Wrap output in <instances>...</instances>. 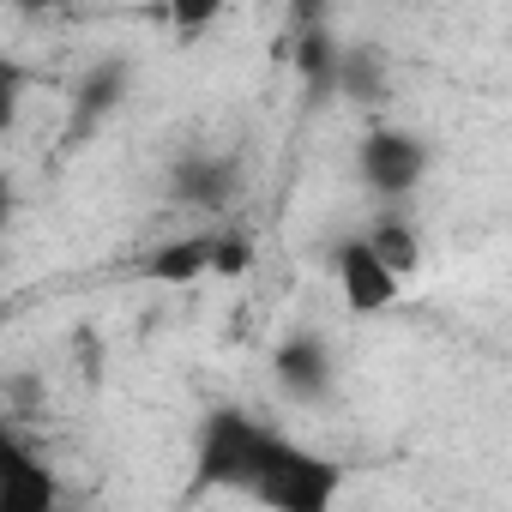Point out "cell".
Segmentation results:
<instances>
[{
  "label": "cell",
  "instance_id": "obj_4",
  "mask_svg": "<svg viewBox=\"0 0 512 512\" xmlns=\"http://www.w3.org/2000/svg\"><path fill=\"white\" fill-rule=\"evenodd\" d=\"M356 169H362V181L374 187V193H386V199H404L422 175H428V145L416 139V133H398V127H374L368 139H362V151H356Z\"/></svg>",
  "mask_w": 512,
  "mask_h": 512
},
{
  "label": "cell",
  "instance_id": "obj_7",
  "mask_svg": "<svg viewBox=\"0 0 512 512\" xmlns=\"http://www.w3.org/2000/svg\"><path fill=\"white\" fill-rule=\"evenodd\" d=\"M278 380H284V392H290V398H320V392H326V380H332L320 338H290V344L278 350Z\"/></svg>",
  "mask_w": 512,
  "mask_h": 512
},
{
  "label": "cell",
  "instance_id": "obj_9",
  "mask_svg": "<svg viewBox=\"0 0 512 512\" xmlns=\"http://www.w3.org/2000/svg\"><path fill=\"white\" fill-rule=\"evenodd\" d=\"M217 13H223V0H163V19H169L181 37L211 31V25H217Z\"/></svg>",
  "mask_w": 512,
  "mask_h": 512
},
{
  "label": "cell",
  "instance_id": "obj_6",
  "mask_svg": "<svg viewBox=\"0 0 512 512\" xmlns=\"http://www.w3.org/2000/svg\"><path fill=\"white\" fill-rule=\"evenodd\" d=\"M205 272H217V229L211 235H181V241L151 253V278H163V284H187V278H205Z\"/></svg>",
  "mask_w": 512,
  "mask_h": 512
},
{
  "label": "cell",
  "instance_id": "obj_8",
  "mask_svg": "<svg viewBox=\"0 0 512 512\" xmlns=\"http://www.w3.org/2000/svg\"><path fill=\"white\" fill-rule=\"evenodd\" d=\"M368 241L380 247V260H386L398 278H416V266H422V241H416V229H410L404 217H380V223L368 229Z\"/></svg>",
  "mask_w": 512,
  "mask_h": 512
},
{
  "label": "cell",
  "instance_id": "obj_2",
  "mask_svg": "<svg viewBox=\"0 0 512 512\" xmlns=\"http://www.w3.org/2000/svg\"><path fill=\"white\" fill-rule=\"evenodd\" d=\"M338 464L332 458H314V452H302V446H278L272 452V464H266V476H260V488H253V500H266V506H278V512H326L332 500H338Z\"/></svg>",
  "mask_w": 512,
  "mask_h": 512
},
{
  "label": "cell",
  "instance_id": "obj_5",
  "mask_svg": "<svg viewBox=\"0 0 512 512\" xmlns=\"http://www.w3.org/2000/svg\"><path fill=\"white\" fill-rule=\"evenodd\" d=\"M55 476L37 464L19 440H7V464H0V512H49L55 506Z\"/></svg>",
  "mask_w": 512,
  "mask_h": 512
},
{
  "label": "cell",
  "instance_id": "obj_1",
  "mask_svg": "<svg viewBox=\"0 0 512 512\" xmlns=\"http://www.w3.org/2000/svg\"><path fill=\"white\" fill-rule=\"evenodd\" d=\"M278 446H284V434L260 428L253 416H241V410H217V416H205V428H199V476L217 482V488L253 494Z\"/></svg>",
  "mask_w": 512,
  "mask_h": 512
},
{
  "label": "cell",
  "instance_id": "obj_3",
  "mask_svg": "<svg viewBox=\"0 0 512 512\" xmlns=\"http://www.w3.org/2000/svg\"><path fill=\"white\" fill-rule=\"evenodd\" d=\"M332 278H338V296H344L350 314H386V308L398 302V290H404V278L380 260V247H374L368 235L338 241V253H332Z\"/></svg>",
  "mask_w": 512,
  "mask_h": 512
}]
</instances>
